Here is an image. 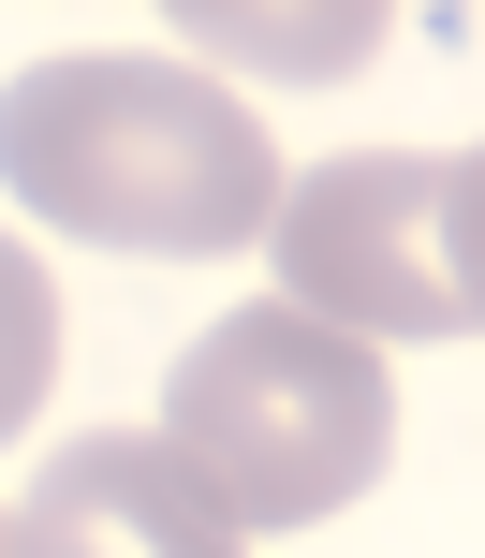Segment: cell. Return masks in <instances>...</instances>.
I'll use <instances>...</instances> for the list:
<instances>
[{"instance_id": "1", "label": "cell", "mask_w": 485, "mask_h": 558, "mask_svg": "<svg viewBox=\"0 0 485 558\" xmlns=\"http://www.w3.org/2000/svg\"><path fill=\"white\" fill-rule=\"evenodd\" d=\"M0 177H15L29 221L88 235V251H265V206H280V162H265L251 104L206 88L192 59H29L0 88Z\"/></svg>"}, {"instance_id": "2", "label": "cell", "mask_w": 485, "mask_h": 558, "mask_svg": "<svg viewBox=\"0 0 485 558\" xmlns=\"http://www.w3.org/2000/svg\"><path fill=\"white\" fill-rule=\"evenodd\" d=\"M162 441L206 471V500L235 530H310V514L368 500L383 485V441H398V383H383L368 338L310 324V308L251 294L177 353V397H162Z\"/></svg>"}, {"instance_id": "3", "label": "cell", "mask_w": 485, "mask_h": 558, "mask_svg": "<svg viewBox=\"0 0 485 558\" xmlns=\"http://www.w3.org/2000/svg\"><path fill=\"white\" fill-rule=\"evenodd\" d=\"M280 308L339 338H471L485 324V162L471 147H353L265 206Z\"/></svg>"}, {"instance_id": "4", "label": "cell", "mask_w": 485, "mask_h": 558, "mask_svg": "<svg viewBox=\"0 0 485 558\" xmlns=\"http://www.w3.org/2000/svg\"><path fill=\"white\" fill-rule=\"evenodd\" d=\"M0 558H251V530L206 500V471L162 426H88L0 514Z\"/></svg>"}, {"instance_id": "5", "label": "cell", "mask_w": 485, "mask_h": 558, "mask_svg": "<svg viewBox=\"0 0 485 558\" xmlns=\"http://www.w3.org/2000/svg\"><path fill=\"white\" fill-rule=\"evenodd\" d=\"M45 383H59V294H45V265L0 235V441L45 412Z\"/></svg>"}]
</instances>
